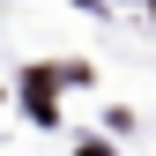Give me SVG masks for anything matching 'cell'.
Here are the masks:
<instances>
[{"label":"cell","instance_id":"cell-1","mask_svg":"<svg viewBox=\"0 0 156 156\" xmlns=\"http://www.w3.org/2000/svg\"><path fill=\"white\" fill-rule=\"evenodd\" d=\"M82 156H112V149H97V141H89V149H82Z\"/></svg>","mask_w":156,"mask_h":156}]
</instances>
